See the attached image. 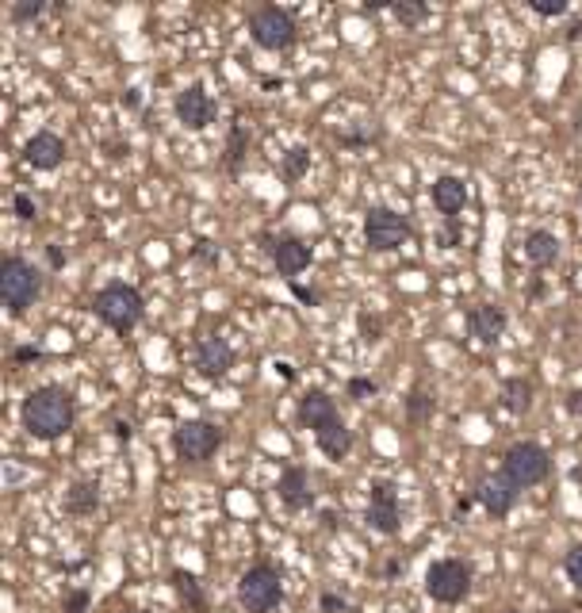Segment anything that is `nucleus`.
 <instances>
[{"label":"nucleus","instance_id":"obj_1","mask_svg":"<svg viewBox=\"0 0 582 613\" xmlns=\"http://www.w3.org/2000/svg\"><path fill=\"white\" fill-rule=\"evenodd\" d=\"M20 422L23 433L35 441H58L66 438L77 422V399L58 383H42L35 391H27L20 402Z\"/></svg>","mask_w":582,"mask_h":613},{"label":"nucleus","instance_id":"obj_2","mask_svg":"<svg viewBox=\"0 0 582 613\" xmlns=\"http://www.w3.org/2000/svg\"><path fill=\"white\" fill-rule=\"evenodd\" d=\"M299 422L314 433V441L322 448V457L326 460H345L349 448H352V433L349 426L342 422V410H337V402L326 395V391H306L299 399Z\"/></svg>","mask_w":582,"mask_h":613},{"label":"nucleus","instance_id":"obj_3","mask_svg":"<svg viewBox=\"0 0 582 613\" xmlns=\"http://www.w3.org/2000/svg\"><path fill=\"white\" fill-rule=\"evenodd\" d=\"M92 315L104 322L108 330H116V334H131L142 315H146V299L135 284H123V280H111L104 284L100 292L92 296Z\"/></svg>","mask_w":582,"mask_h":613},{"label":"nucleus","instance_id":"obj_4","mask_svg":"<svg viewBox=\"0 0 582 613\" xmlns=\"http://www.w3.org/2000/svg\"><path fill=\"white\" fill-rule=\"evenodd\" d=\"M42 296V272L27 261V257H5L0 261V299H5L8 315L20 318L31 303Z\"/></svg>","mask_w":582,"mask_h":613},{"label":"nucleus","instance_id":"obj_5","mask_svg":"<svg viewBox=\"0 0 582 613\" xmlns=\"http://www.w3.org/2000/svg\"><path fill=\"white\" fill-rule=\"evenodd\" d=\"M475 587V568L460 556H445L433 560L426 571V594L441 606H460Z\"/></svg>","mask_w":582,"mask_h":613},{"label":"nucleus","instance_id":"obj_6","mask_svg":"<svg viewBox=\"0 0 582 613\" xmlns=\"http://www.w3.org/2000/svg\"><path fill=\"white\" fill-rule=\"evenodd\" d=\"M517 491H529V487H540V483L552 476V457L548 448L537 441H513L506 453H502V467H498Z\"/></svg>","mask_w":582,"mask_h":613},{"label":"nucleus","instance_id":"obj_7","mask_svg":"<svg viewBox=\"0 0 582 613\" xmlns=\"http://www.w3.org/2000/svg\"><path fill=\"white\" fill-rule=\"evenodd\" d=\"M284 602V575L272 563H253L238 579V606L246 613H272Z\"/></svg>","mask_w":582,"mask_h":613},{"label":"nucleus","instance_id":"obj_8","mask_svg":"<svg viewBox=\"0 0 582 613\" xmlns=\"http://www.w3.org/2000/svg\"><path fill=\"white\" fill-rule=\"evenodd\" d=\"M249 39L261 46V51H287L299 39V24L296 15L280 5H261L249 12Z\"/></svg>","mask_w":582,"mask_h":613},{"label":"nucleus","instance_id":"obj_9","mask_svg":"<svg viewBox=\"0 0 582 613\" xmlns=\"http://www.w3.org/2000/svg\"><path fill=\"white\" fill-rule=\"evenodd\" d=\"M226 441V433L207 418H188L173 429V453L184 464H207Z\"/></svg>","mask_w":582,"mask_h":613},{"label":"nucleus","instance_id":"obj_10","mask_svg":"<svg viewBox=\"0 0 582 613\" xmlns=\"http://www.w3.org/2000/svg\"><path fill=\"white\" fill-rule=\"evenodd\" d=\"M261 241H265V250L272 257V265H277V272H280L284 280H291V284H296L299 272H306V269H311V261H314V250L306 246L299 234H272V231H265Z\"/></svg>","mask_w":582,"mask_h":613},{"label":"nucleus","instance_id":"obj_11","mask_svg":"<svg viewBox=\"0 0 582 613\" xmlns=\"http://www.w3.org/2000/svg\"><path fill=\"white\" fill-rule=\"evenodd\" d=\"M407 238H410V222L402 219L399 212H391V207H371V212L364 215V241H368V250L391 253Z\"/></svg>","mask_w":582,"mask_h":613},{"label":"nucleus","instance_id":"obj_12","mask_svg":"<svg viewBox=\"0 0 582 613\" xmlns=\"http://www.w3.org/2000/svg\"><path fill=\"white\" fill-rule=\"evenodd\" d=\"M368 525L383 537H395L402 529V503H399V491L391 487L387 479H376L368 487Z\"/></svg>","mask_w":582,"mask_h":613},{"label":"nucleus","instance_id":"obj_13","mask_svg":"<svg viewBox=\"0 0 582 613\" xmlns=\"http://www.w3.org/2000/svg\"><path fill=\"white\" fill-rule=\"evenodd\" d=\"M173 111H176V119H181L188 131H203V127L215 123V100H211V92H207L200 80H192L188 89L176 92Z\"/></svg>","mask_w":582,"mask_h":613},{"label":"nucleus","instance_id":"obj_14","mask_svg":"<svg viewBox=\"0 0 582 613\" xmlns=\"http://www.w3.org/2000/svg\"><path fill=\"white\" fill-rule=\"evenodd\" d=\"M472 498L491 514V518H510L513 506H517V498H521V491H517L502 472H494V476L479 479V487L472 491Z\"/></svg>","mask_w":582,"mask_h":613},{"label":"nucleus","instance_id":"obj_15","mask_svg":"<svg viewBox=\"0 0 582 613\" xmlns=\"http://www.w3.org/2000/svg\"><path fill=\"white\" fill-rule=\"evenodd\" d=\"M277 495H280V503L291 510V514H303V510H311L314 506V479L306 467L299 464H291L280 472V483H277Z\"/></svg>","mask_w":582,"mask_h":613},{"label":"nucleus","instance_id":"obj_16","mask_svg":"<svg viewBox=\"0 0 582 613\" xmlns=\"http://www.w3.org/2000/svg\"><path fill=\"white\" fill-rule=\"evenodd\" d=\"M464 322H467V337H475L479 345H494L498 337H502L510 315H506V306H498V303H475Z\"/></svg>","mask_w":582,"mask_h":613},{"label":"nucleus","instance_id":"obj_17","mask_svg":"<svg viewBox=\"0 0 582 613\" xmlns=\"http://www.w3.org/2000/svg\"><path fill=\"white\" fill-rule=\"evenodd\" d=\"M234 368V349L226 337L211 334V337H203V342L196 345V373L207 376V380H222L226 373Z\"/></svg>","mask_w":582,"mask_h":613},{"label":"nucleus","instance_id":"obj_18","mask_svg":"<svg viewBox=\"0 0 582 613\" xmlns=\"http://www.w3.org/2000/svg\"><path fill=\"white\" fill-rule=\"evenodd\" d=\"M23 161L31 169H39V173H51V169H58L61 161H66V142H61V135H54V131L31 135L27 146H23Z\"/></svg>","mask_w":582,"mask_h":613},{"label":"nucleus","instance_id":"obj_19","mask_svg":"<svg viewBox=\"0 0 582 613\" xmlns=\"http://www.w3.org/2000/svg\"><path fill=\"white\" fill-rule=\"evenodd\" d=\"M429 196H433V207L441 212L445 219H456L464 212V203H467V181L464 176H436V181L429 184Z\"/></svg>","mask_w":582,"mask_h":613},{"label":"nucleus","instance_id":"obj_20","mask_svg":"<svg viewBox=\"0 0 582 613\" xmlns=\"http://www.w3.org/2000/svg\"><path fill=\"white\" fill-rule=\"evenodd\" d=\"M525 257H529V265L532 269H548V265H556L559 261V238L552 231H529L525 234Z\"/></svg>","mask_w":582,"mask_h":613},{"label":"nucleus","instance_id":"obj_21","mask_svg":"<svg viewBox=\"0 0 582 613\" xmlns=\"http://www.w3.org/2000/svg\"><path fill=\"white\" fill-rule=\"evenodd\" d=\"M532 399H537V387L525 376H510L502 380V407L510 414H529L532 410Z\"/></svg>","mask_w":582,"mask_h":613},{"label":"nucleus","instance_id":"obj_22","mask_svg":"<svg viewBox=\"0 0 582 613\" xmlns=\"http://www.w3.org/2000/svg\"><path fill=\"white\" fill-rule=\"evenodd\" d=\"M96 506H100V487L92 479H80L66 491V514H73V518H89V514H96Z\"/></svg>","mask_w":582,"mask_h":613},{"label":"nucleus","instance_id":"obj_23","mask_svg":"<svg viewBox=\"0 0 582 613\" xmlns=\"http://www.w3.org/2000/svg\"><path fill=\"white\" fill-rule=\"evenodd\" d=\"M173 587H176V594H181L184 602H192L196 609H207L203 590H200V579L192 575V571H173Z\"/></svg>","mask_w":582,"mask_h":613},{"label":"nucleus","instance_id":"obj_24","mask_svg":"<svg viewBox=\"0 0 582 613\" xmlns=\"http://www.w3.org/2000/svg\"><path fill=\"white\" fill-rule=\"evenodd\" d=\"M306 165H311V150H306V146H296V150H287V154H284L280 173L287 176V181H299V176L306 173Z\"/></svg>","mask_w":582,"mask_h":613},{"label":"nucleus","instance_id":"obj_25","mask_svg":"<svg viewBox=\"0 0 582 613\" xmlns=\"http://www.w3.org/2000/svg\"><path fill=\"white\" fill-rule=\"evenodd\" d=\"M391 12H395V15H399V20L407 24V27L422 24L426 15H429V8H426V5H418V0H399V5H391Z\"/></svg>","mask_w":582,"mask_h":613},{"label":"nucleus","instance_id":"obj_26","mask_svg":"<svg viewBox=\"0 0 582 613\" xmlns=\"http://www.w3.org/2000/svg\"><path fill=\"white\" fill-rule=\"evenodd\" d=\"M89 606H92V594L85 587H73L61 594V613H89Z\"/></svg>","mask_w":582,"mask_h":613},{"label":"nucleus","instance_id":"obj_27","mask_svg":"<svg viewBox=\"0 0 582 613\" xmlns=\"http://www.w3.org/2000/svg\"><path fill=\"white\" fill-rule=\"evenodd\" d=\"M563 571H568V583L575 590H582V541L571 548L568 556H563Z\"/></svg>","mask_w":582,"mask_h":613},{"label":"nucleus","instance_id":"obj_28","mask_svg":"<svg viewBox=\"0 0 582 613\" xmlns=\"http://www.w3.org/2000/svg\"><path fill=\"white\" fill-rule=\"evenodd\" d=\"M246 142H249V135H246V127H234L230 131V146H226V169H238V161H241V150H246Z\"/></svg>","mask_w":582,"mask_h":613},{"label":"nucleus","instance_id":"obj_29","mask_svg":"<svg viewBox=\"0 0 582 613\" xmlns=\"http://www.w3.org/2000/svg\"><path fill=\"white\" fill-rule=\"evenodd\" d=\"M407 410H410V418H414V422H426V418L433 414V399L422 391V387H418V391L407 399Z\"/></svg>","mask_w":582,"mask_h":613},{"label":"nucleus","instance_id":"obj_30","mask_svg":"<svg viewBox=\"0 0 582 613\" xmlns=\"http://www.w3.org/2000/svg\"><path fill=\"white\" fill-rule=\"evenodd\" d=\"M42 0H20V5H12V20L15 24H27V20H39L42 15Z\"/></svg>","mask_w":582,"mask_h":613},{"label":"nucleus","instance_id":"obj_31","mask_svg":"<svg viewBox=\"0 0 582 613\" xmlns=\"http://www.w3.org/2000/svg\"><path fill=\"white\" fill-rule=\"evenodd\" d=\"M12 212H15V215H20L23 222H31V219H35V215H39V203H35V200H31V196H27V192H15V196H12Z\"/></svg>","mask_w":582,"mask_h":613},{"label":"nucleus","instance_id":"obj_32","mask_svg":"<svg viewBox=\"0 0 582 613\" xmlns=\"http://www.w3.org/2000/svg\"><path fill=\"white\" fill-rule=\"evenodd\" d=\"M529 8L537 15H563L568 12V0H529Z\"/></svg>","mask_w":582,"mask_h":613},{"label":"nucleus","instance_id":"obj_33","mask_svg":"<svg viewBox=\"0 0 582 613\" xmlns=\"http://www.w3.org/2000/svg\"><path fill=\"white\" fill-rule=\"evenodd\" d=\"M200 257V261H207V265H219V257H222V250L215 246V241H196V250H192Z\"/></svg>","mask_w":582,"mask_h":613},{"label":"nucleus","instance_id":"obj_34","mask_svg":"<svg viewBox=\"0 0 582 613\" xmlns=\"http://www.w3.org/2000/svg\"><path fill=\"white\" fill-rule=\"evenodd\" d=\"M322 613H349V602L342 599V594L326 590V594H322Z\"/></svg>","mask_w":582,"mask_h":613},{"label":"nucleus","instance_id":"obj_35","mask_svg":"<svg viewBox=\"0 0 582 613\" xmlns=\"http://www.w3.org/2000/svg\"><path fill=\"white\" fill-rule=\"evenodd\" d=\"M349 395H352V399L376 395V380H349Z\"/></svg>","mask_w":582,"mask_h":613},{"label":"nucleus","instance_id":"obj_36","mask_svg":"<svg viewBox=\"0 0 582 613\" xmlns=\"http://www.w3.org/2000/svg\"><path fill=\"white\" fill-rule=\"evenodd\" d=\"M361 330H364V337H368V342H376V334H380V322H376V318H368V315H361Z\"/></svg>","mask_w":582,"mask_h":613},{"label":"nucleus","instance_id":"obj_37","mask_svg":"<svg viewBox=\"0 0 582 613\" xmlns=\"http://www.w3.org/2000/svg\"><path fill=\"white\" fill-rule=\"evenodd\" d=\"M46 257H51V265H54V269L66 265V253H61L58 246H46Z\"/></svg>","mask_w":582,"mask_h":613},{"label":"nucleus","instance_id":"obj_38","mask_svg":"<svg viewBox=\"0 0 582 613\" xmlns=\"http://www.w3.org/2000/svg\"><path fill=\"white\" fill-rule=\"evenodd\" d=\"M15 361H42V349H15Z\"/></svg>","mask_w":582,"mask_h":613},{"label":"nucleus","instance_id":"obj_39","mask_svg":"<svg viewBox=\"0 0 582 613\" xmlns=\"http://www.w3.org/2000/svg\"><path fill=\"white\" fill-rule=\"evenodd\" d=\"M291 292H296L303 303H318V292H306V288H299V284H291Z\"/></svg>","mask_w":582,"mask_h":613},{"label":"nucleus","instance_id":"obj_40","mask_svg":"<svg viewBox=\"0 0 582 613\" xmlns=\"http://www.w3.org/2000/svg\"><path fill=\"white\" fill-rule=\"evenodd\" d=\"M123 104H127V108H138V104H142L138 89H127V92H123Z\"/></svg>","mask_w":582,"mask_h":613},{"label":"nucleus","instance_id":"obj_41","mask_svg":"<svg viewBox=\"0 0 582 613\" xmlns=\"http://www.w3.org/2000/svg\"><path fill=\"white\" fill-rule=\"evenodd\" d=\"M456 241V219H448V231H445V246H452Z\"/></svg>","mask_w":582,"mask_h":613},{"label":"nucleus","instance_id":"obj_42","mask_svg":"<svg viewBox=\"0 0 582 613\" xmlns=\"http://www.w3.org/2000/svg\"><path fill=\"white\" fill-rule=\"evenodd\" d=\"M123 613H135V609H123Z\"/></svg>","mask_w":582,"mask_h":613},{"label":"nucleus","instance_id":"obj_43","mask_svg":"<svg viewBox=\"0 0 582 613\" xmlns=\"http://www.w3.org/2000/svg\"><path fill=\"white\" fill-rule=\"evenodd\" d=\"M510 613H513V609H510Z\"/></svg>","mask_w":582,"mask_h":613},{"label":"nucleus","instance_id":"obj_44","mask_svg":"<svg viewBox=\"0 0 582 613\" xmlns=\"http://www.w3.org/2000/svg\"><path fill=\"white\" fill-rule=\"evenodd\" d=\"M578 418H582V414H578Z\"/></svg>","mask_w":582,"mask_h":613}]
</instances>
